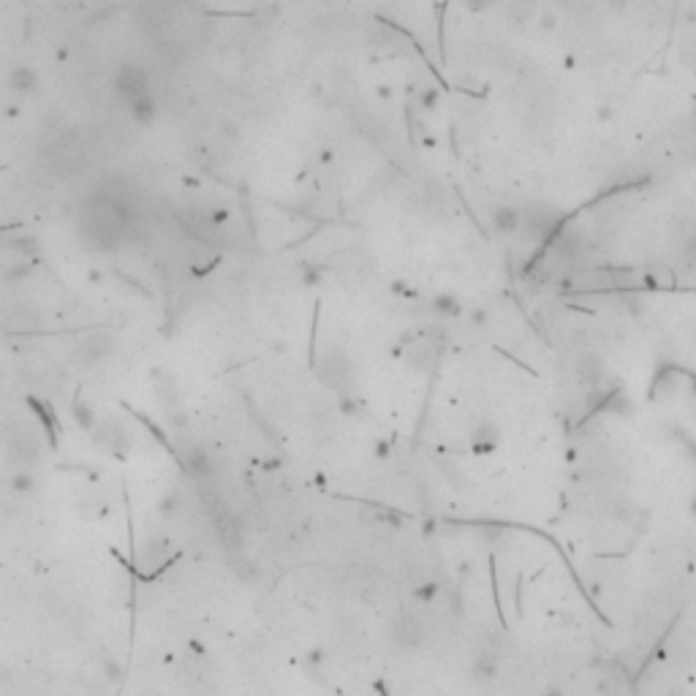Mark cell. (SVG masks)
<instances>
[{"mask_svg":"<svg viewBox=\"0 0 696 696\" xmlns=\"http://www.w3.org/2000/svg\"><path fill=\"white\" fill-rule=\"evenodd\" d=\"M115 93H117V98H120L126 106L133 104L136 98L153 93V90H150V77H147V71H144L142 66H133V63L120 66V71H117V77H115Z\"/></svg>","mask_w":696,"mask_h":696,"instance_id":"cell-1","label":"cell"},{"mask_svg":"<svg viewBox=\"0 0 696 696\" xmlns=\"http://www.w3.org/2000/svg\"><path fill=\"white\" fill-rule=\"evenodd\" d=\"M126 109H128L130 120L136 126H153L158 120V98H155V93H147V95L136 98Z\"/></svg>","mask_w":696,"mask_h":696,"instance_id":"cell-2","label":"cell"},{"mask_svg":"<svg viewBox=\"0 0 696 696\" xmlns=\"http://www.w3.org/2000/svg\"><path fill=\"white\" fill-rule=\"evenodd\" d=\"M8 87L17 93V95H30L39 90V71L30 68V66H14L8 71Z\"/></svg>","mask_w":696,"mask_h":696,"instance_id":"cell-3","label":"cell"},{"mask_svg":"<svg viewBox=\"0 0 696 696\" xmlns=\"http://www.w3.org/2000/svg\"><path fill=\"white\" fill-rule=\"evenodd\" d=\"M492 226H495L501 234L520 231L522 229V213H517L514 207H498V210L492 213Z\"/></svg>","mask_w":696,"mask_h":696,"instance_id":"cell-4","label":"cell"},{"mask_svg":"<svg viewBox=\"0 0 696 696\" xmlns=\"http://www.w3.org/2000/svg\"><path fill=\"white\" fill-rule=\"evenodd\" d=\"M438 104H441V93H438L435 87H425V90L419 93V106H422L425 112H433Z\"/></svg>","mask_w":696,"mask_h":696,"instance_id":"cell-5","label":"cell"},{"mask_svg":"<svg viewBox=\"0 0 696 696\" xmlns=\"http://www.w3.org/2000/svg\"><path fill=\"white\" fill-rule=\"evenodd\" d=\"M463 6L468 11H474V14H481V11H487L492 6V0H463Z\"/></svg>","mask_w":696,"mask_h":696,"instance_id":"cell-6","label":"cell"},{"mask_svg":"<svg viewBox=\"0 0 696 696\" xmlns=\"http://www.w3.org/2000/svg\"><path fill=\"white\" fill-rule=\"evenodd\" d=\"M541 696H566V691L563 688H558V686H552V688H547Z\"/></svg>","mask_w":696,"mask_h":696,"instance_id":"cell-7","label":"cell"},{"mask_svg":"<svg viewBox=\"0 0 696 696\" xmlns=\"http://www.w3.org/2000/svg\"><path fill=\"white\" fill-rule=\"evenodd\" d=\"M324 3H338V0H324Z\"/></svg>","mask_w":696,"mask_h":696,"instance_id":"cell-8","label":"cell"}]
</instances>
